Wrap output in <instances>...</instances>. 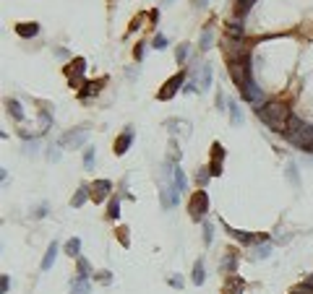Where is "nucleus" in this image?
I'll list each match as a JSON object with an SVG mask.
<instances>
[{
	"instance_id": "1",
	"label": "nucleus",
	"mask_w": 313,
	"mask_h": 294,
	"mask_svg": "<svg viewBox=\"0 0 313 294\" xmlns=\"http://www.w3.org/2000/svg\"><path fill=\"white\" fill-rule=\"evenodd\" d=\"M256 115L274 133H287V123L293 117V112H290V107L284 102H266L264 107H256Z\"/></svg>"
},
{
	"instance_id": "2",
	"label": "nucleus",
	"mask_w": 313,
	"mask_h": 294,
	"mask_svg": "<svg viewBox=\"0 0 313 294\" xmlns=\"http://www.w3.org/2000/svg\"><path fill=\"white\" fill-rule=\"evenodd\" d=\"M225 55L230 63H240V60H248L251 57V44L245 39H232V37H225Z\"/></svg>"
},
{
	"instance_id": "3",
	"label": "nucleus",
	"mask_w": 313,
	"mask_h": 294,
	"mask_svg": "<svg viewBox=\"0 0 313 294\" xmlns=\"http://www.w3.org/2000/svg\"><path fill=\"white\" fill-rule=\"evenodd\" d=\"M86 138H89V128L81 125V128H73V130H68V133H63L60 141H58V146H60V149H81V146L86 143Z\"/></svg>"
},
{
	"instance_id": "4",
	"label": "nucleus",
	"mask_w": 313,
	"mask_h": 294,
	"mask_svg": "<svg viewBox=\"0 0 313 294\" xmlns=\"http://www.w3.org/2000/svg\"><path fill=\"white\" fill-rule=\"evenodd\" d=\"M206 211H209V195H206L204 190L193 193L191 200H188V214H191V219H193V221H204Z\"/></svg>"
},
{
	"instance_id": "5",
	"label": "nucleus",
	"mask_w": 313,
	"mask_h": 294,
	"mask_svg": "<svg viewBox=\"0 0 313 294\" xmlns=\"http://www.w3.org/2000/svg\"><path fill=\"white\" fill-rule=\"evenodd\" d=\"M287 141L298 146V149H305V151H313V125H303L300 130L295 133H284Z\"/></svg>"
},
{
	"instance_id": "6",
	"label": "nucleus",
	"mask_w": 313,
	"mask_h": 294,
	"mask_svg": "<svg viewBox=\"0 0 313 294\" xmlns=\"http://www.w3.org/2000/svg\"><path fill=\"white\" fill-rule=\"evenodd\" d=\"M230 76H232V81L238 83V89L248 81L251 76H253V65H251V57L248 60H240V63H230Z\"/></svg>"
},
{
	"instance_id": "7",
	"label": "nucleus",
	"mask_w": 313,
	"mask_h": 294,
	"mask_svg": "<svg viewBox=\"0 0 313 294\" xmlns=\"http://www.w3.org/2000/svg\"><path fill=\"white\" fill-rule=\"evenodd\" d=\"M183 81H186V73H177V76H172L162 89H160V94H156V97H160L162 102H167V99H172L177 92H183Z\"/></svg>"
},
{
	"instance_id": "8",
	"label": "nucleus",
	"mask_w": 313,
	"mask_h": 294,
	"mask_svg": "<svg viewBox=\"0 0 313 294\" xmlns=\"http://www.w3.org/2000/svg\"><path fill=\"white\" fill-rule=\"evenodd\" d=\"M240 94H243L245 102H251V104H261L264 102V92H261V86H256V78L253 76L240 86Z\"/></svg>"
},
{
	"instance_id": "9",
	"label": "nucleus",
	"mask_w": 313,
	"mask_h": 294,
	"mask_svg": "<svg viewBox=\"0 0 313 294\" xmlns=\"http://www.w3.org/2000/svg\"><path fill=\"white\" fill-rule=\"evenodd\" d=\"M196 86H198V92H209V86H212V65L209 63H201L198 65V71H196Z\"/></svg>"
},
{
	"instance_id": "10",
	"label": "nucleus",
	"mask_w": 313,
	"mask_h": 294,
	"mask_svg": "<svg viewBox=\"0 0 313 294\" xmlns=\"http://www.w3.org/2000/svg\"><path fill=\"white\" fill-rule=\"evenodd\" d=\"M84 73H86V60H84V57H76V60L71 63V68H68V81H71V86H79V83L84 81Z\"/></svg>"
},
{
	"instance_id": "11",
	"label": "nucleus",
	"mask_w": 313,
	"mask_h": 294,
	"mask_svg": "<svg viewBox=\"0 0 313 294\" xmlns=\"http://www.w3.org/2000/svg\"><path fill=\"white\" fill-rule=\"evenodd\" d=\"M110 190H113V183H110V180H94V185H92V198H94V203H102V200L110 195Z\"/></svg>"
},
{
	"instance_id": "12",
	"label": "nucleus",
	"mask_w": 313,
	"mask_h": 294,
	"mask_svg": "<svg viewBox=\"0 0 313 294\" xmlns=\"http://www.w3.org/2000/svg\"><path fill=\"white\" fill-rule=\"evenodd\" d=\"M160 198H162V209H172V206H177V198H180V193L175 190V185H162Z\"/></svg>"
},
{
	"instance_id": "13",
	"label": "nucleus",
	"mask_w": 313,
	"mask_h": 294,
	"mask_svg": "<svg viewBox=\"0 0 313 294\" xmlns=\"http://www.w3.org/2000/svg\"><path fill=\"white\" fill-rule=\"evenodd\" d=\"M131 143H133V128H125L118 138H115V154L118 156H123L128 149H131Z\"/></svg>"
},
{
	"instance_id": "14",
	"label": "nucleus",
	"mask_w": 313,
	"mask_h": 294,
	"mask_svg": "<svg viewBox=\"0 0 313 294\" xmlns=\"http://www.w3.org/2000/svg\"><path fill=\"white\" fill-rule=\"evenodd\" d=\"M243 289H245V281L240 276H230L225 286H222V294H243Z\"/></svg>"
},
{
	"instance_id": "15",
	"label": "nucleus",
	"mask_w": 313,
	"mask_h": 294,
	"mask_svg": "<svg viewBox=\"0 0 313 294\" xmlns=\"http://www.w3.org/2000/svg\"><path fill=\"white\" fill-rule=\"evenodd\" d=\"M227 232L238 240V242H243V245H256V242H264V237H258V234H248V232H240V229H230L227 227Z\"/></svg>"
},
{
	"instance_id": "16",
	"label": "nucleus",
	"mask_w": 313,
	"mask_h": 294,
	"mask_svg": "<svg viewBox=\"0 0 313 294\" xmlns=\"http://www.w3.org/2000/svg\"><path fill=\"white\" fill-rule=\"evenodd\" d=\"M16 34L21 37V39H32V37H37L39 34V24H16Z\"/></svg>"
},
{
	"instance_id": "17",
	"label": "nucleus",
	"mask_w": 313,
	"mask_h": 294,
	"mask_svg": "<svg viewBox=\"0 0 313 294\" xmlns=\"http://www.w3.org/2000/svg\"><path fill=\"white\" fill-rule=\"evenodd\" d=\"M272 255V242H258L256 247H253V253H251V258L253 260H266V258H269Z\"/></svg>"
},
{
	"instance_id": "18",
	"label": "nucleus",
	"mask_w": 313,
	"mask_h": 294,
	"mask_svg": "<svg viewBox=\"0 0 313 294\" xmlns=\"http://www.w3.org/2000/svg\"><path fill=\"white\" fill-rule=\"evenodd\" d=\"M58 253H60V247H58V242H53V245L47 247V253H44V258H42V271H50V268H53Z\"/></svg>"
},
{
	"instance_id": "19",
	"label": "nucleus",
	"mask_w": 313,
	"mask_h": 294,
	"mask_svg": "<svg viewBox=\"0 0 313 294\" xmlns=\"http://www.w3.org/2000/svg\"><path fill=\"white\" fill-rule=\"evenodd\" d=\"M191 281L196 284V286H201L206 281V271H204V260H196L193 263V271H191Z\"/></svg>"
},
{
	"instance_id": "20",
	"label": "nucleus",
	"mask_w": 313,
	"mask_h": 294,
	"mask_svg": "<svg viewBox=\"0 0 313 294\" xmlns=\"http://www.w3.org/2000/svg\"><path fill=\"white\" fill-rule=\"evenodd\" d=\"M89 195H92V188L81 185V188L73 193V198H71V206H73V209H81L84 203H86V198H89Z\"/></svg>"
},
{
	"instance_id": "21",
	"label": "nucleus",
	"mask_w": 313,
	"mask_h": 294,
	"mask_svg": "<svg viewBox=\"0 0 313 294\" xmlns=\"http://www.w3.org/2000/svg\"><path fill=\"white\" fill-rule=\"evenodd\" d=\"M209 180H212V169H209V164H204V167H198L196 169V185L204 190L206 185H209Z\"/></svg>"
},
{
	"instance_id": "22",
	"label": "nucleus",
	"mask_w": 313,
	"mask_h": 294,
	"mask_svg": "<svg viewBox=\"0 0 313 294\" xmlns=\"http://www.w3.org/2000/svg\"><path fill=\"white\" fill-rule=\"evenodd\" d=\"M172 185H175V190H177V193H183V190L188 188V177H186V172H183L180 167H175V174H172Z\"/></svg>"
},
{
	"instance_id": "23",
	"label": "nucleus",
	"mask_w": 313,
	"mask_h": 294,
	"mask_svg": "<svg viewBox=\"0 0 313 294\" xmlns=\"http://www.w3.org/2000/svg\"><path fill=\"white\" fill-rule=\"evenodd\" d=\"M212 39H214V29L212 26H204V32H201V39H198V50L206 52L212 47Z\"/></svg>"
},
{
	"instance_id": "24",
	"label": "nucleus",
	"mask_w": 313,
	"mask_h": 294,
	"mask_svg": "<svg viewBox=\"0 0 313 294\" xmlns=\"http://www.w3.org/2000/svg\"><path fill=\"white\" fill-rule=\"evenodd\" d=\"M102 83H105V78H102V81H94V83H92V81L84 83L86 89H81V99H84V102H89V97H92V94L97 97V94H99V89H102Z\"/></svg>"
},
{
	"instance_id": "25",
	"label": "nucleus",
	"mask_w": 313,
	"mask_h": 294,
	"mask_svg": "<svg viewBox=\"0 0 313 294\" xmlns=\"http://www.w3.org/2000/svg\"><path fill=\"white\" fill-rule=\"evenodd\" d=\"M243 34H245V26H243V21H227V37H232V39H243Z\"/></svg>"
},
{
	"instance_id": "26",
	"label": "nucleus",
	"mask_w": 313,
	"mask_h": 294,
	"mask_svg": "<svg viewBox=\"0 0 313 294\" xmlns=\"http://www.w3.org/2000/svg\"><path fill=\"white\" fill-rule=\"evenodd\" d=\"M6 107H8V112H11V117H13V120H18V123L24 120V107H21V102H18V99H8V102H6Z\"/></svg>"
},
{
	"instance_id": "27",
	"label": "nucleus",
	"mask_w": 313,
	"mask_h": 294,
	"mask_svg": "<svg viewBox=\"0 0 313 294\" xmlns=\"http://www.w3.org/2000/svg\"><path fill=\"white\" fill-rule=\"evenodd\" d=\"M63 250H65V255L79 258V255H81V240H79V237H71L68 242H65V247H63Z\"/></svg>"
},
{
	"instance_id": "28",
	"label": "nucleus",
	"mask_w": 313,
	"mask_h": 294,
	"mask_svg": "<svg viewBox=\"0 0 313 294\" xmlns=\"http://www.w3.org/2000/svg\"><path fill=\"white\" fill-rule=\"evenodd\" d=\"M227 109H230V123H232V125H240V123H243V112H240V104H238L235 99H230V102H227Z\"/></svg>"
},
{
	"instance_id": "29",
	"label": "nucleus",
	"mask_w": 313,
	"mask_h": 294,
	"mask_svg": "<svg viewBox=\"0 0 313 294\" xmlns=\"http://www.w3.org/2000/svg\"><path fill=\"white\" fill-rule=\"evenodd\" d=\"M284 174H287V180H290V185H293V188H300V174H298V164H295V162L287 164Z\"/></svg>"
},
{
	"instance_id": "30",
	"label": "nucleus",
	"mask_w": 313,
	"mask_h": 294,
	"mask_svg": "<svg viewBox=\"0 0 313 294\" xmlns=\"http://www.w3.org/2000/svg\"><path fill=\"white\" fill-rule=\"evenodd\" d=\"M71 294H89V281H86V279L71 281Z\"/></svg>"
},
{
	"instance_id": "31",
	"label": "nucleus",
	"mask_w": 313,
	"mask_h": 294,
	"mask_svg": "<svg viewBox=\"0 0 313 294\" xmlns=\"http://www.w3.org/2000/svg\"><path fill=\"white\" fill-rule=\"evenodd\" d=\"M94 162H97V154H94V149H92V146H89V149L84 151V167H86V169H92V167H94Z\"/></svg>"
},
{
	"instance_id": "32",
	"label": "nucleus",
	"mask_w": 313,
	"mask_h": 294,
	"mask_svg": "<svg viewBox=\"0 0 313 294\" xmlns=\"http://www.w3.org/2000/svg\"><path fill=\"white\" fill-rule=\"evenodd\" d=\"M253 3L256 0H238V6H235V11H238V16H245L251 8H253Z\"/></svg>"
},
{
	"instance_id": "33",
	"label": "nucleus",
	"mask_w": 313,
	"mask_h": 294,
	"mask_svg": "<svg viewBox=\"0 0 313 294\" xmlns=\"http://www.w3.org/2000/svg\"><path fill=\"white\" fill-rule=\"evenodd\" d=\"M107 216H110V219H118V216H120V200H118V198L110 200V206H107Z\"/></svg>"
},
{
	"instance_id": "34",
	"label": "nucleus",
	"mask_w": 313,
	"mask_h": 294,
	"mask_svg": "<svg viewBox=\"0 0 313 294\" xmlns=\"http://www.w3.org/2000/svg\"><path fill=\"white\" fill-rule=\"evenodd\" d=\"M167 162H172V164H177V162H180V149H177V143H175V141L170 143V151H167Z\"/></svg>"
},
{
	"instance_id": "35",
	"label": "nucleus",
	"mask_w": 313,
	"mask_h": 294,
	"mask_svg": "<svg viewBox=\"0 0 313 294\" xmlns=\"http://www.w3.org/2000/svg\"><path fill=\"white\" fill-rule=\"evenodd\" d=\"M76 266H79V279H86V276H89V260L79 255V258H76Z\"/></svg>"
},
{
	"instance_id": "36",
	"label": "nucleus",
	"mask_w": 313,
	"mask_h": 294,
	"mask_svg": "<svg viewBox=\"0 0 313 294\" xmlns=\"http://www.w3.org/2000/svg\"><path fill=\"white\" fill-rule=\"evenodd\" d=\"M219 271H227V274H232V271H235V255H232V253L219 263Z\"/></svg>"
},
{
	"instance_id": "37",
	"label": "nucleus",
	"mask_w": 313,
	"mask_h": 294,
	"mask_svg": "<svg viewBox=\"0 0 313 294\" xmlns=\"http://www.w3.org/2000/svg\"><path fill=\"white\" fill-rule=\"evenodd\" d=\"M222 159H225V149H222V143H214L212 146V162H219L222 164Z\"/></svg>"
},
{
	"instance_id": "38",
	"label": "nucleus",
	"mask_w": 313,
	"mask_h": 294,
	"mask_svg": "<svg viewBox=\"0 0 313 294\" xmlns=\"http://www.w3.org/2000/svg\"><path fill=\"white\" fill-rule=\"evenodd\" d=\"M201 229H204V242L212 245V240H214V227H212L209 221H204V224H201Z\"/></svg>"
},
{
	"instance_id": "39",
	"label": "nucleus",
	"mask_w": 313,
	"mask_h": 294,
	"mask_svg": "<svg viewBox=\"0 0 313 294\" xmlns=\"http://www.w3.org/2000/svg\"><path fill=\"white\" fill-rule=\"evenodd\" d=\"M151 47H154V50H165V47H167V37H165V34H154Z\"/></svg>"
},
{
	"instance_id": "40",
	"label": "nucleus",
	"mask_w": 313,
	"mask_h": 294,
	"mask_svg": "<svg viewBox=\"0 0 313 294\" xmlns=\"http://www.w3.org/2000/svg\"><path fill=\"white\" fill-rule=\"evenodd\" d=\"M188 50H191L188 44H177V50H175V60H177V63H183V60L188 57Z\"/></svg>"
},
{
	"instance_id": "41",
	"label": "nucleus",
	"mask_w": 313,
	"mask_h": 294,
	"mask_svg": "<svg viewBox=\"0 0 313 294\" xmlns=\"http://www.w3.org/2000/svg\"><path fill=\"white\" fill-rule=\"evenodd\" d=\"M94 281H99V284H110V281H113V274H110V271H99V274H94Z\"/></svg>"
},
{
	"instance_id": "42",
	"label": "nucleus",
	"mask_w": 313,
	"mask_h": 294,
	"mask_svg": "<svg viewBox=\"0 0 313 294\" xmlns=\"http://www.w3.org/2000/svg\"><path fill=\"white\" fill-rule=\"evenodd\" d=\"M118 240H120V245H123V247H128V245H131V237H128V229H125V227H120V229H118Z\"/></svg>"
},
{
	"instance_id": "43",
	"label": "nucleus",
	"mask_w": 313,
	"mask_h": 294,
	"mask_svg": "<svg viewBox=\"0 0 313 294\" xmlns=\"http://www.w3.org/2000/svg\"><path fill=\"white\" fill-rule=\"evenodd\" d=\"M47 159H50V162H60V146H50Z\"/></svg>"
},
{
	"instance_id": "44",
	"label": "nucleus",
	"mask_w": 313,
	"mask_h": 294,
	"mask_svg": "<svg viewBox=\"0 0 313 294\" xmlns=\"http://www.w3.org/2000/svg\"><path fill=\"white\" fill-rule=\"evenodd\" d=\"M214 102H217V109H219V112H225V109H227V99H225V94H222V92L217 94V99H214Z\"/></svg>"
},
{
	"instance_id": "45",
	"label": "nucleus",
	"mask_w": 313,
	"mask_h": 294,
	"mask_svg": "<svg viewBox=\"0 0 313 294\" xmlns=\"http://www.w3.org/2000/svg\"><path fill=\"white\" fill-rule=\"evenodd\" d=\"M133 55H136V60H144V55H146V44H144V42H141V44H136Z\"/></svg>"
},
{
	"instance_id": "46",
	"label": "nucleus",
	"mask_w": 313,
	"mask_h": 294,
	"mask_svg": "<svg viewBox=\"0 0 313 294\" xmlns=\"http://www.w3.org/2000/svg\"><path fill=\"white\" fill-rule=\"evenodd\" d=\"M42 216H47V206H37L32 211V219H42Z\"/></svg>"
},
{
	"instance_id": "47",
	"label": "nucleus",
	"mask_w": 313,
	"mask_h": 294,
	"mask_svg": "<svg viewBox=\"0 0 313 294\" xmlns=\"http://www.w3.org/2000/svg\"><path fill=\"white\" fill-rule=\"evenodd\" d=\"M8 286H11V279L3 276V279H0V294H8Z\"/></svg>"
},
{
	"instance_id": "48",
	"label": "nucleus",
	"mask_w": 313,
	"mask_h": 294,
	"mask_svg": "<svg viewBox=\"0 0 313 294\" xmlns=\"http://www.w3.org/2000/svg\"><path fill=\"white\" fill-rule=\"evenodd\" d=\"M196 89H198V86H196V81H188V83L183 86V94H196Z\"/></svg>"
},
{
	"instance_id": "49",
	"label": "nucleus",
	"mask_w": 313,
	"mask_h": 294,
	"mask_svg": "<svg viewBox=\"0 0 313 294\" xmlns=\"http://www.w3.org/2000/svg\"><path fill=\"white\" fill-rule=\"evenodd\" d=\"M167 281H170V286H175V289H183V279H180V276H170Z\"/></svg>"
},
{
	"instance_id": "50",
	"label": "nucleus",
	"mask_w": 313,
	"mask_h": 294,
	"mask_svg": "<svg viewBox=\"0 0 313 294\" xmlns=\"http://www.w3.org/2000/svg\"><path fill=\"white\" fill-rule=\"evenodd\" d=\"M24 149H27V154H37V149H39V141L34 138V141H32V143H27Z\"/></svg>"
},
{
	"instance_id": "51",
	"label": "nucleus",
	"mask_w": 313,
	"mask_h": 294,
	"mask_svg": "<svg viewBox=\"0 0 313 294\" xmlns=\"http://www.w3.org/2000/svg\"><path fill=\"white\" fill-rule=\"evenodd\" d=\"M193 6H196V8H206L209 0H193Z\"/></svg>"
},
{
	"instance_id": "52",
	"label": "nucleus",
	"mask_w": 313,
	"mask_h": 294,
	"mask_svg": "<svg viewBox=\"0 0 313 294\" xmlns=\"http://www.w3.org/2000/svg\"><path fill=\"white\" fill-rule=\"evenodd\" d=\"M55 55H58V57H68V50H63V47H58V50H55Z\"/></svg>"
},
{
	"instance_id": "53",
	"label": "nucleus",
	"mask_w": 313,
	"mask_h": 294,
	"mask_svg": "<svg viewBox=\"0 0 313 294\" xmlns=\"http://www.w3.org/2000/svg\"><path fill=\"white\" fill-rule=\"evenodd\" d=\"M165 3H172V0H165Z\"/></svg>"
}]
</instances>
